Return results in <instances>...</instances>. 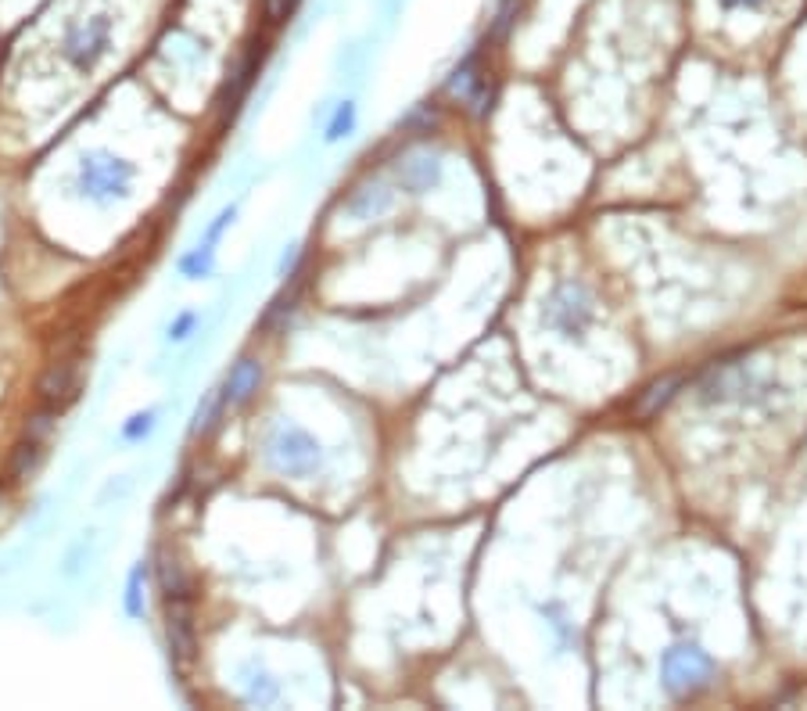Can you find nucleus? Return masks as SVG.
I'll return each mask as SVG.
<instances>
[{"label": "nucleus", "mask_w": 807, "mask_h": 711, "mask_svg": "<svg viewBox=\"0 0 807 711\" xmlns=\"http://www.w3.org/2000/svg\"><path fill=\"white\" fill-rule=\"evenodd\" d=\"M718 662L696 643H671L660 657V683L675 701H689L714 687Z\"/></svg>", "instance_id": "nucleus-1"}, {"label": "nucleus", "mask_w": 807, "mask_h": 711, "mask_svg": "<svg viewBox=\"0 0 807 711\" xmlns=\"http://www.w3.org/2000/svg\"><path fill=\"white\" fill-rule=\"evenodd\" d=\"M725 11H743V8H764L768 0H718Z\"/></svg>", "instance_id": "nucleus-25"}, {"label": "nucleus", "mask_w": 807, "mask_h": 711, "mask_svg": "<svg viewBox=\"0 0 807 711\" xmlns=\"http://www.w3.org/2000/svg\"><path fill=\"white\" fill-rule=\"evenodd\" d=\"M758 388L764 381L753 374L747 364H718L707 370V378L700 381V399L704 403H733V399H758Z\"/></svg>", "instance_id": "nucleus-5"}, {"label": "nucleus", "mask_w": 807, "mask_h": 711, "mask_svg": "<svg viewBox=\"0 0 807 711\" xmlns=\"http://www.w3.org/2000/svg\"><path fill=\"white\" fill-rule=\"evenodd\" d=\"M194 328H198V313H180L173 323H169V342H184Z\"/></svg>", "instance_id": "nucleus-21"}, {"label": "nucleus", "mask_w": 807, "mask_h": 711, "mask_svg": "<svg viewBox=\"0 0 807 711\" xmlns=\"http://www.w3.org/2000/svg\"><path fill=\"white\" fill-rule=\"evenodd\" d=\"M159 586L165 593V600H191V582L184 575V564L169 558V553L159 558Z\"/></svg>", "instance_id": "nucleus-12"}, {"label": "nucleus", "mask_w": 807, "mask_h": 711, "mask_svg": "<svg viewBox=\"0 0 807 711\" xmlns=\"http://www.w3.org/2000/svg\"><path fill=\"white\" fill-rule=\"evenodd\" d=\"M295 263H298V244H291V249L284 252V259H280V277H288L291 270H295Z\"/></svg>", "instance_id": "nucleus-26"}, {"label": "nucleus", "mask_w": 807, "mask_h": 711, "mask_svg": "<svg viewBox=\"0 0 807 711\" xmlns=\"http://www.w3.org/2000/svg\"><path fill=\"white\" fill-rule=\"evenodd\" d=\"M233 216H238V209H233V205H230V209H223V213H219L216 216V223L212 227H208V234H205V244H216L219 241V234H223V230L233 223Z\"/></svg>", "instance_id": "nucleus-22"}, {"label": "nucleus", "mask_w": 807, "mask_h": 711, "mask_svg": "<svg viewBox=\"0 0 807 711\" xmlns=\"http://www.w3.org/2000/svg\"><path fill=\"white\" fill-rule=\"evenodd\" d=\"M295 4H298V0H266V19L269 22H284Z\"/></svg>", "instance_id": "nucleus-23"}, {"label": "nucleus", "mask_w": 807, "mask_h": 711, "mask_svg": "<svg viewBox=\"0 0 807 711\" xmlns=\"http://www.w3.org/2000/svg\"><path fill=\"white\" fill-rule=\"evenodd\" d=\"M542 618H550V626H553V629H556V632H560V637H564V640L570 637V629H567V618L560 615V607H556V604H545V607H542Z\"/></svg>", "instance_id": "nucleus-24"}, {"label": "nucleus", "mask_w": 807, "mask_h": 711, "mask_svg": "<svg viewBox=\"0 0 807 711\" xmlns=\"http://www.w3.org/2000/svg\"><path fill=\"white\" fill-rule=\"evenodd\" d=\"M151 428H154V410L137 413V417H129L123 424V438H126V443H140V438L151 435Z\"/></svg>", "instance_id": "nucleus-20"}, {"label": "nucleus", "mask_w": 807, "mask_h": 711, "mask_svg": "<svg viewBox=\"0 0 807 711\" xmlns=\"http://www.w3.org/2000/svg\"><path fill=\"white\" fill-rule=\"evenodd\" d=\"M258 385H263V364H258V359H241L227 378L223 403H230V406L249 403V399L258 392Z\"/></svg>", "instance_id": "nucleus-10"}, {"label": "nucleus", "mask_w": 807, "mask_h": 711, "mask_svg": "<svg viewBox=\"0 0 807 711\" xmlns=\"http://www.w3.org/2000/svg\"><path fill=\"white\" fill-rule=\"evenodd\" d=\"M145 564H137L134 572H129V582H126V597H123V607L129 618H145Z\"/></svg>", "instance_id": "nucleus-18"}, {"label": "nucleus", "mask_w": 807, "mask_h": 711, "mask_svg": "<svg viewBox=\"0 0 807 711\" xmlns=\"http://www.w3.org/2000/svg\"><path fill=\"white\" fill-rule=\"evenodd\" d=\"M485 90H488L485 76L474 69V61H463L449 80V94L460 98V101H471L477 112H485Z\"/></svg>", "instance_id": "nucleus-11"}, {"label": "nucleus", "mask_w": 807, "mask_h": 711, "mask_svg": "<svg viewBox=\"0 0 807 711\" xmlns=\"http://www.w3.org/2000/svg\"><path fill=\"white\" fill-rule=\"evenodd\" d=\"M169 651L180 665H187L194 657V626L187 600H169Z\"/></svg>", "instance_id": "nucleus-9"}, {"label": "nucleus", "mask_w": 807, "mask_h": 711, "mask_svg": "<svg viewBox=\"0 0 807 711\" xmlns=\"http://www.w3.org/2000/svg\"><path fill=\"white\" fill-rule=\"evenodd\" d=\"M108 47H112V19L94 15V19H87L80 30L69 33L61 55L76 72H90L104 55H108Z\"/></svg>", "instance_id": "nucleus-6"}, {"label": "nucleus", "mask_w": 807, "mask_h": 711, "mask_svg": "<svg viewBox=\"0 0 807 711\" xmlns=\"http://www.w3.org/2000/svg\"><path fill=\"white\" fill-rule=\"evenodd\" d=\"M129 180H134V165L115 159V154H87L80 165V194L83 198H126Z\"/></svg>", "instance_id": "nucleus-4"}, {"label": "nucleus", "mask_w": 807, "mask_h": 711, "mask_svg": "<svg viewBox=\"0 0 807 711\" xmlns=\"http://www.w3.org/2000/svg\"><path fill=\"white\" fill-rule=\"evenodd\" d=\"M388 205H392V191L384 187H362L353 202H348V213L359 216V219H373L377 213H384Z\"/></svg>", "instance_id": "nucleus-14"}, {"label": "nucleus", "mask_w": 807, "mask_h": 711, "mask_svg": "<svg viewBox=\"0 0 807 711\" xmlns=\"http://www.w3.org/2000/svg\"><path fill=\"white\" fill-rule=\"evenodd\" d=\"M244 697H249L252 704H273L280 697V690H277V683L266 676V672L249 668V672H244Z\"/></svg>", "instance_id": "nucleus-16"}, {"label": "nucleus", "mask_w": 807, "mask_h": 711, "mask_svg": "<svg viewBox=\"0 0 807 711\" xmlns=\"http://www.w3.org/2000/svg\"><path fill=\"white\" fill-rule=\"evenodd\" d=\"M399 184L410 194H424L441 184V159L438 154H410L399 165Z\"/></svg>", "instance_id": "nucleus-8"}, {"label": "nucleus", "mask_w": 807, "mask_h": 711, "mask_svg": "<svg viewBox=\"0 0 807 711\" xmlns=\"http://www.w3.org/2000/svg\"><path fill=\"white\" fill-rule=\"evenodd\" d=\"M592 317H596L592 295L585 291V284L578 280H567V284H560V288H553L550 302H545V323L567 342L581 339V334L589 331Z\"/></svg>", "instance_id": "nucleus-2"}, {"label": "nucleus", "mask_w": 807, "mask_h": 711, "mask_svg": "<svg viewBox=\"0 0 807 711\" xmlns=\"http://www.w3.org/2000/svg\"><path fill=\"white\" fill-rule=\"evenodd\" d=\"M269 460L280 474L309 478V474H316L323 449L316 438L302 428H277L269 438Z\"/></svg>", "instance_id": "nucleus-3"}, {"label": "nucleus", "mask_w": 807, "mask_h": 711, "mask_svg": "<svg viewBox=\"0 0 807 711\" xmlns=\"http://www.w3.org/2000/svg\"><path fill=\"white\" fill-rule=\"evenodd\" d=\"M353 129H356V105L353 101H345V105L334 108L331 123H327V145H337V140L353 137Z\"/></svg>", "instance_id": "nucleus-19"}, {"label": "nucleus", "mask_w": 807, "mask_h": 711, "mask_svg": "<svg viewBox=\"0 0 807 711\" xmlns=\"http://www.w3.org/2000/svg\"><path fill=\"white\" fill-rule=\"evenodd\" d=\"M44 457V438H25V443H19L15 449V460H11V474L15 478H25L30 471H36V463H41Z\"/></svg>", "instance_id": "nucleus-17"}, {"label": "nucleus", "mask_w": 807, "mask_h": 711, "mask_svg": "<svg viewBox=\"0 0 807 711\" xmlns=\"http://www.w3.org/2000/svg\"><path fill=\"white\" fill-rule=\"evenodd\" d=\"M675 388H679V378H664V381H654L646 388V392L635 399V406H632V413L635 417H654V413L668 403V399L675 395Z\"/></svg>", "instance_id": "nucleus-13"}, {"label": "nucleus", "mask_w": 807, "mask_h": 711, "mask_svg": "<svg viewBox=\"0 0 807 711\" xmlns=\"http://www.w3.org/2000/svg\"><path fill=\"white\" fill-rule=\"evenodd\" d=\"M212 266H216V249H212V244H205V241L194 252H187L184 259H180V274L191 277V280L208 277V274H212Z\"/></svg>", "instance_id": "nucleus-15"}, {"label": "nucleus", "mask_w": 807, "mask_h": 711, "mask_svg": "<svg viewBox=\"0 0 807 711\" xmlns=\"http://www.w3.org/2000/svg\"><path fill=\"white\" fill-rule=\"evenodd\" d=\"M76 392H80V364H76V359H58V364H50L41 378L44 403L50 410H61L72 403Z\"/></svg>", "instance_id": "nucleus-7"}]
</instances>
